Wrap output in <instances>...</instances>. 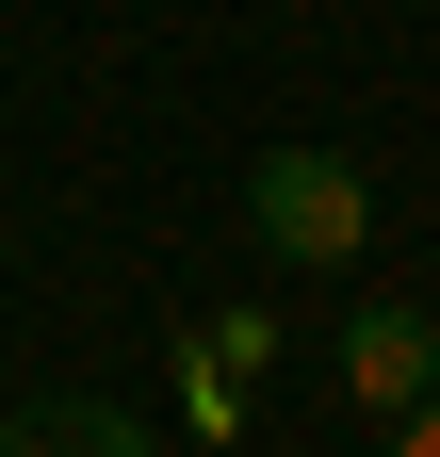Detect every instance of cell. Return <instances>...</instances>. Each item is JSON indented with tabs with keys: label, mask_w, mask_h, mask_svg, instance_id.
<instances>
[{
	"label": "cell",
	"mask_w": 440,
	"mask_h": 457,
	"mask_svg": "<svg viewBox=\"0 0 440 457\" xmlns=\"http://www.w3.org/2000/svg\"><path fill=\"white\" fill-rule=\"evenodd\" d=\"M392 457H440V392H424V409H392Z\"/></svg>",
	"instance_id": "4"
},
{
	"label": "cell",
	"mask_w": 440,
	"mask_h": 457,
	"mask_svg": "<svg viewBox=\"0 0 440 457\" xmlns=\"http://www.w3.org/2000/svg\"><path fill=\"white\" fill-rule=\"evenodd\" d=\"M0 457H147V425H131V409H98V392H49V409L0 425Z\"/></svg>",
	"instance_id": "3"
},
{
	"label": "cell",
	"mask_w": 440,
	"mask_h": 457,
	"mask_svg": "<svg viewBox=\"0 0 440 457\" xmlns=\"http://www.w3.org/2000/svg\"><path fill=\"white\" fill-rule=\"evenodd\" d=\"M326 360H343L359 409H424V392H440V311L375 295V311H343V343H326Z\"/></svg>",
	"instance_id": "2"
},
{
	"label": "cell",
	"mask_w": 440,
	"mask_h": 457,
	"mask_svg": "<svg viewBox=\"0 0 440 457\" xmlns=\"http://www.w3.org/2000/svg\"><path fill=\"white\" fill-rule=\"evenodd\" d=\"M245 228L278 262H359L375 245V180H359L343 147H261L245 163Z\"/></svg>",
	"instance_id": "1"
}]
</instances>
